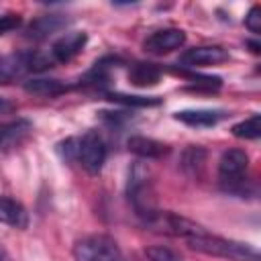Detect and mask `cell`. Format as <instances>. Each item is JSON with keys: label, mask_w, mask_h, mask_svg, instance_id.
Segmentation results:
<instances>
[{"label": "cell", "mask_w": 261, "mask_h": 261, "mask_svg": "<svg viewBox=\"0 0 261 261\" xmlns=\"http://www.w3.org/2000/svg\"><path fill=\"white\" fill-rule=\"evenodd\" d=\"M186 241L194 251H200V253H206L212 257H222V259H230V261H259V253L251 245L222 239V237L210 234L208 230H200V232L188 237Z\"/></svg>", "instance_id": "cell-1"}, {"label": "cell", "mask_w": 261, "mask_h": 261, "mask_svg": "<svg viewBox=\"0 0 261 261\" xmlns=\"http://www.w3.org/2000/svg\"><path fill=\"white\" fill-rule=\"evenodd\" d=\"M128 198H130L137 214L143 216L147 224L159 212L155 208V198H153V188H151V181H149V173L141 165H135L128 171Z\"/></svg>", "instance_id": "cell-2"}, {"label": "cell", "mask_w": 261, "mask_h": 261, "mask_svg": "<svg viewBox=\"0 0 261 261\" xmlns=\"http://www.w3.org/2000/svg\"><path fill=\"white\" fill-rule=\"evenodd\" d=\"M75 261H124L114 239L106 234H90L73 245Z\"/></svg>", "instance_id": "cell-3"}, {"label": "cell", "mask_w": 261, "mask_h": 261, "mask_svg": "<svg viewBox=\"0 0 261 261\" xmlns=\"http://www.w3.org/2000/svg\"><path fill=\"white\" fill-rule=\"evenodd\" d=\"M249 157L243 149H228L222 153L218 163V181L226 192H241L245 186V173Z\"/></svg>", "instance_id": "cell-4"}, {"label": "cell", "mask_w": 261, "mask_h": 261, "mask_svg": "<svg viewBox=\"0 0 261 261\" xmlns=\"http://www.w3.org/2000/svg\"><path fill=\"white\" fill-rule=\"evenodd\" d=\"M75 159L82 163V167L88 173H92V175L100 173V169L106 161V145L96 130H88L82 139H77Z\"/></svg>", "instance_id": "cell-5"}, {"label": "cell", "mask_w": 261, "mask_h": 261, "mask_svg": "<svg viewBox=\"0 0 261 261\" xmlns=\"http://www.w3.org/2000/svg\"><path fill=\"white\" fill-rule=\"evenodd\" d=\"M184 43H186V33L181 29H161L151 33L145 39L143 47L151 55H165L173 49H179Z\"/></svg>", "instance_id": "cell-6"}, {"label": "cell", "mask_w": 261, "mask_h": 261, "mask_svg": "<svg viewBox=\"0 0 261 261\" xmlns=\"http://www.w3.org/2000/svg\"><path fill=\"white\" fill-rule=\"evenodd\" d=\"M228 59V51L218 47V45H204V47H194L181 53L179 63L188 67H204V65H216Z\"/></svg>", "instance_id": "cell-7"}, {"label": "cell", "mask_w": 261, "mask_h": 261, "mask_svg": "<svg viewBox=\"0 0 261 261\" xmlns=\"http://www.w3.org/2000/svg\"><path fill=\"white\" fill-rule=\"evenodd\" d=\"M33 51H18L0 55V84H10L31 71Z\"/></svg>", "instance_id": "cell-8"}, {"label": "cell", "mask_w": 261, "mask_h": 261, "mask_svg": "<svg viewBox=\"0 0 261 261\" xmlns=\"http://www.w3.org/2000/svg\"><path fill=\"white\" fill-rule=\"evenodd\" d=\"M86 41H88V35L84 31H69L63 37H59L53 43V47H51V59H53V63L55 61H59V63L71 61L84 49Z\"/></svg>", "instance_id": "cell-9"}, {"label": "cell", "mask_w": 261, "mask_h": 261, "mask_svg": "<svg viewBox=\"0 0 261 261\" xmlns=\"http://www.w3.org/2000/svg\"><path fill=\"white\" fill-rule=\"evenodd\" d=\"M0 222L14 226V228H24L29 224V214L20 202L8 196H0Z\"/></svg>", "instance_id": "cell-10"}, {"label": "cell", "mask_w": 261, "mask_h": 261, "mask_svg": "<svg viewBox=\"0 0 261 261\" xmlns=\"http://www.w3.org/2000/svg\"><path fill=\"white\" fill-rule=\"evenodd\" d=\"M126 145H128V151L145 159H161L163 155L169 153V147L165 143L149 139V137H130Z\"/></svg>", "instance_id": "cell-11"}, {"label": "cell", "mask_w": 261, "mask_h": 261, "mask_svg": "<svg viewBox=\"0 0 261 261\" xmlns=\"http://www.w3.org/2000/svg\"><path fill=\"white\" fill-rule=\"evenodd\" d=\"M224 116V112L220 110H210V108H196V110H181L175 112V120L188 124V126H214L220 118Z\"/></svg>", "instance_id": "cell-12"}, {"label": "cell", "mask_w": 261, "mask_h": 261, "mask_svg": "<svg viewBox=\"0 0 261 261\" xmlns=\"http://www.w3.org/2000/svg\"><path fill=\"white\" fill-rule=\"evenodd\" d=\"M128 80L137 88H149L161 80V69L155 63H135L128 69Z\"/></svg>", "instance_id": "cell-13"}, {"label": "cell", "mask_w": 261, "mask_h": 261, "mask_svg": "<svg viewBox=\"0 0 261 261\" xmlns=\"http://www.w3.org/2000/svg\"><path fill=\"white\" fill-rule=\"evenodd\" d=\"M24 90L33 96H41V98H53L59 96L63 92H67V86L59 80H51V77H35L29 80L24 84Z\"/></svg>", "instance_id": "cell-14"}, {"label": "cell", "mask_w": 261, "mask_h": 261, "mask_svg": "<svg viewBox=\"0 0 261 261\" xmlns=\"http://www.w3.org/2000/svg\"><path fill=\"white\" fill-rule=\"evenodd\" d=\"M63 24H65L63 18H57V16H43V18H39V20H35V22L31 24L29 35L35 37V39H43V37L51 35L53 31L61 29Z\"/></svg>", "instance_id": "cell-15"}, {"label": "cell", "mask_w": 261, "mask_h": 261, "mask_svg": "<svg viewBox=\"0 0 261 261\" xmlns=\"http://www.w3.org/2000/svg\"><path fill=\"white\" fill-rule=\"evenodd\" d=\"M232 135L237 139H257L261 135V116L253 114L232 126Z\"/></svg>", "instance_id": "cell-16"}, {"label": "cell", "mask_w": 261, "mask_h": 261, "mask_svg": "<svg viewBox=\"0 0 261 261\" xmlns=\"http://www.w3.org/2000/svg\"><path fill=\"white\" fill-rule=\"evenodd\" d=\"M108 100L120 102L126 106H157L159 98H145V96H128V94H108Z\"/></svg>", "instance_id": "cell-17"}, {"label": "cell", "mask_w": 261, "mask_h": 261, "mask_svg": "<svg viewBox=\"0 0 261 261\" xmlns=\"http://www.w3.org/2000/svg\"><path fill=\"white\" fill-rule=\"evenodd\" d=\"M147 257H149V261H179L177 255L165 247H149Z\"/></svg>", "instance_id": "cell-18"}, {"label": "cell", "mask_w": 261, "mask_h": 261, "mask_svg": "<svg viewBox=\"0 0 261 261\" xmlns=\"http://www.w3.org/2000/svg\"><path fill=\"white\" fill-rule=\"evenodd\" d=\"M245 27L251 33H261V8L259 6H251V10L245 16Z\"/></svg>", "instance_id": "cell-19"}, {"label": "cell", "mask_w": 261, "mask_h": 261, "mask_svg": "<svg viewBox=\"0 0 261 261\" xmlns=\"http://www.w3.org/2000/svg\"><path fill=\"white\" fill-rule=\"evenodd\" d=\"M20 24V16L16 14H6V16H0V35L2 33H8L12 29H16Z\"/></svg>", "instance_id": "cell-20"}, {"label": "cell", "mask_w": 261, "mask_h": 261, "mask_svg": "<svg viewBox=\"0 0 261 261\" xmlns=\"http://www.w3.org/2000/svg\"><path fill=\"white\" fill-rule=\"evenodd\" d=\"M18 126H20L18 122H16V124H8V126H2V128H0V143H2L6 137H12V135L18 130Z\"/></svg>", "instance_id": "cell-21"}, {"label": "cell", "mask_w": 261, "mask_h": 261, "mask_svg": "<svg viewBox=\"0 0 261 261\" xmlns=\"http://www.w3.org/2000/svg\"><path fill=\"white\" fill-rule=\"evenodd\" d=\"M10 110H12V102L0 96V114H6V112H10Z\"/></svg>", "instance_id": "cell-22"}, {"label": "cell", "mask_w": 261, "mask_h": 261, "mask_svg": "<svg viewBox=\"0 0 261 261\" xmlns=\"http://www.w3.org/2000/svg\"><path fill=\"white\" fill-rule=\"evenodd\" d=\"M0 261H6V253H4V249L0 247Z\"/></svg>", "instance_id": "cell-23"}]
</instances>
